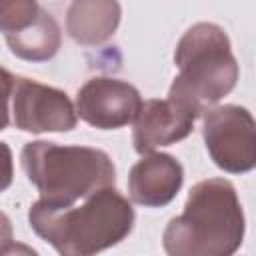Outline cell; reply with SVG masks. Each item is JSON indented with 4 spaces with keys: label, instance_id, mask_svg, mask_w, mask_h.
I'll return each instance as SVG.
<instances>
[{
    "label": "cell",
    "instance_id": "6da1fadb",
    "mask_svg": "<svg viewBox=\"0 0 256 256\" xmlns=\"http://www.w3.org/2000/svg\"><path fill=\"white\" fill-rule=\"evenodd\" d=\"M28 222L60 256H96L132 232L134 208L112 186L84 198L82 206H50L38 200L28 210Z\"/></svg>",
    "mask_w": 256,
    "mask_h": 256
},
{
    "label": "cell",
    "instance_id": "52a82bcc",
    "mask_svg": "<svg viewBox=\"0 0 256 256\" xmlns=\"http://www.w3.org/2000/svg\"><path fill=\"white\" fill-rule=\"evenodd\" d=\"M76 116L100 130H114L136 120L142 108L140 92L118 78H90L76 96Z\"/></svg>",
    "mask_w": 256,
    "mask_h": 256
},
{
    "label": "cell",
    "instance_id": "30bf717a",
    "mask_svg": "<svg viewBox=\"0 0 256 256\" xmlns=\"http://www.w3.org/2000/svg\"><path fill=\"white\" fill-rule=\"evenodd\" d=\"M120 24V4L112 0H78L68 6L66 30L82 46H98L112 38Z\"/></svg>",
    "mask_w": 256,
    "mask_h": 256
},
{
    "label": "cell",
    "instance_id": "4fadbf2b",
    "mask_svg": "<svg viewBox=\"0 0 256 256\" xmlns=\"http://www.w3.org/2000/svg\"><path fill=\"white\" fill-rule=\"evenodd\" d=\"M14 82L16 78L0 66V130H4L10 122V116H8V100L10 96L14 94Z\"/></svg>",
    "mask_w": 256,
    "mask_h": 256
},
{
    "label": "cell",
    "instance_id": "5bb4252c",
    "mask_svg": "<svg viewBox=\"0 0 256 256\" xmlns=\"http://www.w3.org/2000/svg\"><path fill=\"white\" fill-rule=\"evenodd\" d=\"M14 164H12V150L6 142H0V192H4L12 184Z\"/></svg>",
    "mask_w": 256,
    "mask_h": 256
},
{
    "label": "cell",
    "instance_id": "ba28073f",
    "mask_svg": "<svg viewBox=\"0 0 256 256\" xmlns=\"http://www.w3.org/2000/svg\"><path fill=\"white\" fill-rule=\"evenodd\" d=\"M198 114L192 110L172 102V100H146L134 120L132 142L134 150L142 156L152 154L160 146H170L182 138H186Z\"/></svg>",
    "mask_w": 256,
    "mask_h": 256
},
{
    "label": "cell",
    "instance_id": "8fae6325",
    "mask_svg": "<svg viewBox=\"0 0 256 256\" xmlns=\"http://www.w3.org/2000/svg\"><path fill=\"white\" fill-rule=\"evenodd\" d=\"M4 38L14 56L28 62H46L58 52L62 42V32L56 18L48 10L40 8L36 20L30 26L12 32Z\"/></svg>",
    "mask_w": 256,
    "mask_h": 256
},
{
    "label": "cell",
    "instance_id": "7a4b0ae2",
    "mask_svg": "<svg viewBox=\"0 0 256 256\" xmlns=\"http://www.w3.org/2000/svg\"><path fill=\"white\" fill-rule=\"evenodd\" d=\"M244 212L236 188L224 178L192 186L184 212L162 234L168 256H234L244 240Z\"/></svg>",
    "mask_w": 256,
    "mask_h": 256
},
{
    "label": "cell",
    "instance_id": "9c48e42d",
    "mask_svg": "<svg viewBox=\"0 0 256 256\" xmlns=\"http://www.w3.org/2000/svg\"><path fill=\"white\" fill-rule=\"evenodd\" d=\"M184 182L182 164L170 154H146L128 174V196L148 208L170 204Z\"/></svg>",
    "mask_w": 256,
    "mask_h": 256
},
{
    "label": "cell",
    "instance_id": "3957f363",
    "mask_svg": "<svg viewBox=\"0 0 256 256\" xmlns=\"http://www.w3.org/2000/svg\"><path fill=\"white\" fill-rule=\"evenodd\" d=\"M178 74L170 84L168 100L202 114L214 108L238 82V62L224 28L212 22L190 26L176 44Z\"/></svg>",
    "mask_w": 256,
    "mask_h": 256
},
{
    "label": "cell",
    "instance_id": "277c9868",
    "mask_svg": "<svg viewBox=\"0 0 256 256\" xmlns=\"http://www.w3.org/2000/svg\"><path fill=\"white\" fill-rule=\"evenodd\" d=\"M28 180L40 200L50 206H74L98 190L112 188L116 168L112 158L90 146H60L46 140L28 142L20 154Z\"/></svg>",
    "mask_w": 256,
    "mask_h": 256
},
{
    "label": "cell",
    "instance_id": "9a60e30c",
    "mask_svg": "<svg viewBox=\"0 0 256 256\" xmlns=\"http://www.w3.org/2000/svg\"><path fill=\"white\" fill-rule=\"evenodd\" d=\"M0 256H38V252L22 242H8L0 248Z\"/></svg>",
    "mask_w": 256,
    "mask_h": 256
},
{
    "label": "cell",
    "instance_id": "5b68a950",
    "mask_svg": "<svg viewBox=\"0 0 256 256\" xmlns=\"http://www.w3.org/2000/svg\"><path fill=\"white\" fill-rule=\"evenodd\" d=\"M202 136L214 164L230 174L250 172L256 164V128L252 114L236 104L204 112Z\"/></svg>",
    "mask_w": 256,
    "mask_h": 256
},
{
    "label": "cell",
    "instance_id": "2e32d148",
    "mask_svg": "<svg viewBox=\"0 0 256 256\" xmlns=\"http://www.w3.org/2000/svg\"><path fill=\"white\" fill-rule=\"evenodd\" d=\"M8 242H12V222L4 212H0V248Z\"/></svg>",
    "mask_w": 256,
    "mask_h": 256
},
{
    "label": "cell",
    "instance_id": "7c38bea8",
    "mask_svg": "<svg viewBox=\"0 0 256 256\" xmlns=\"http://www.w3.org/2000/svg\"><path fill=\"white\" fill-rule=\"evenodd\" d=\"M40 8L36 0H0V34L24 30L36 20Z\"/></svg>",
    "mask_w": 256,
    "mask_h": 256
},
{
    "label": "cell",
    "instance_id": "8992f818",
    "mask_svg": "<svg viewBox=\"0 0 256 256\" xmlns=\"http://www.w3.org/2000/svg\"><path fill=\"white\" fill-rule=\"evenodd\" d=\"M12 96L14 124L24 132H68L78 122L72 100L58 88L30 78H16Z\"/></svg>",
    "mask_w": 256,
    "mask_h": 256
}]
</instances>
